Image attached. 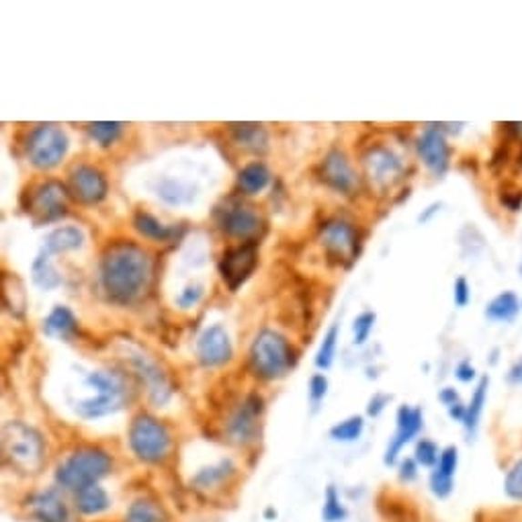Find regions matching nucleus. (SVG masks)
Listing matches in <instances>:
<instances>
[{
    "label": "nucleus",
    "instance_id": "obj_1",
    "mask_svg": "<svg viewBox=\"0 0 522 522\" xmlns=\"http://www.w3.org/2000/svg\"><path fill=\"white\" fill-rule=\"evenodd\" d=\"M152 281V261L134 242H115L101 261V283L111 302L129 305L146 293Z\"/></svg>",
    "mask_w": 522,
    "mask_h": 522
},
{
    "label": "nucleus",
    "instance_id": "obj_2",
    "mask_svg": "<svg viewBox=\"0 0 522 522\" xmlns=\"http://www.w3.org/2000/svg\"><path fill=\"white\" fill-rule=\"evenodd\" d=\"M3 453L16 471L37 474L46 461L44 436L25 422H6L3 430Z\"/></svg>",
    "mask_w": 522,
    "mask_h": 522
},
{
    "label": "nucleus",
    "instance_id": "obj_3",
    "mask_svg": "<svg viewBox=\"0 0 522 522\" xmlns=\"http://www.w3.org/2000/svg\"><path fill=\"white\" fill-rule=\"evenodd\" d=\"M111 471V457L95 446L74 451L56 471V482L64 490L78 494L90 486H97Z\"/></svg>",
    "mask_w": 522,
    "mask_h": 522
},
{
    "label": "nucleus",
    "instance_id": "obj_4",
    "mask_svg": "<svg viewBox=\"0 0 522 522\" xmlns=\"http://www.w3.org/2000/svg\"><path fill=\"white\" fill-rule=\"evenodd\" d=\"M252 369L262 379H279L292 369L293 351L287 338L275 330H262L251 351Z\"/></svg>",
    "mask_w": 522,
    "mask_h": 522
},
{
    "label": "nucleus",
    "instance_id": "obj_5",
    "mask_svg": "<svg viewBox=\"0 0 522 522\" xmlns=\"http://www.w3.org/2000/svg\"><path fill=\"white\" fill-rule=\"evenodd\" d=\"M87 384L97 389V395L78 402L77 412L82 418L95 420L109 416V414L121 410L128 400L126 385H123V381L115 373L95 371L87 377Z\"/></svg>",
    "mask_w": 522,
    "mask_h": 522
},
{
    "label": "nucleus",
    "instance_id": "obj_6",
    "mask_svg": "<svg viewBox=\"0 0 522 522\" xmlns=\"http://www.w3.org/2000/svg\"><path fill=\"white\" fill-rule=\"evenodd\" d=\"M172 438L169 428L148 414L138 416L129 426V446L139 461L159 463L170 451Z\"/></svg>",
    "mask_w": 522,
    "mask_h": 522
},
{
    "label": "nucleus",
    "instance_id": "obj_7",
    "mask_svg": "<svg viewBox=\"0 0 522 522\" xmlns=\"http://www.w3.org/2000/svg\"><path fill=\"white\" fill-rule=\"evenodd\" d=\"M66 152H68V136L64 134L62 128L54 126V123L37 126L29 134L27 156L36 169L47 170L57 167Z\"/></svg>",
    "mask_w": 522,
    "mask_h": 522
},
{
    "label": "nucleus",
    "instance_id": "obj_8",
    "mask_svg": "<svg viewBox=\"0 0 522 522\" xmlns=\"http://www.w3.org/2000/svg\"><path fill=\"white\" fill-rule=\"evenodd\" d=\"M66 187L57 180H46L33 189L27 211L36 223H52L66 213Z\"/></svg>",
    "mask_w": 522,
    "mask_h": 522
},
{
    "label": "nucleus",
    "instance_id": "obj_9",
    "mask_svg": "<svg viewBox=\"0 0 522 522\" xmlns=\"http://www.w3.org/2000/svg\"><path fill=\"white\" fill-rule=\"evenodd\" d=\"M256 262H259V252H256L254 244H242L238 248H231L220 262V272L223 283L230 287V292H236L238 287H242L246 283V279L252 275V271L256 269Z\"/></svg>",
    "mask_w": 522,
    "mask_h": 522
},
{
    "label": "nucleus",
    "instance_id": "obj_10",
    "mask_svg": "<svg viewBox=\"0 0 522 522\" xmlns=\"http://www.w3.org/2000/svg\"><path fill=\"white\" fill-rule=\"evenodd\" d=\"M322 246L326 254L336 262L353 261L356 254V230L348 221H328L320 231Z\"/></svg>",
    "mask_w": 522,
    "mask_h": 522
},
{
    "label": "nucleus",
    "instance_id": "obj_11",
    "mask_svg": "<svg viewBox=\"0 0 522 522\" xmlns=\"http://www.w3.org/2000/svg\"><path fill=\"white\" fill-rule=\"evenodd\" d=\"M107 189L109 187H107L105 174L95 167L80 164V167L70 172V193L80 203L95 205L98 201H103Z\"/></svg>",
    "mask_w": 522,
    "mask_h": 522
},
{
    "label": "nucleus",
    "instance_id": "obj_12",
    "mask_svg": "<svg viewBox=\"0 0 522 522\" xmlns=\"http://www.w3.org/2000/svg\"><path fill=\"white\" fill-rule=\"evenodd\" d=\"M364 169H367L373 185L385 189L392 187L394 182L402 177L404 164L400 160V156L394 154L389 148L377 146L371 148L369 154L364 156Z\"/></svg>",
    "mask_w": 522,
    "mask_h": 522
},
{
    "label": "nucleus",
    "instance_id": "obj_13",
    "mask_svg": "<svg viewBox=\"0 0 522 522\" xmlns=\"http://www.w3.org/2000/svg\"><path fill=\"white\" fill-rule=\"evenodd\" d=\"M220 228L234 238L252 240L261 231L262 220H261V215L252 210V207L234 203V205H228L226 210L221 211Z\"/></svg>",
    "mask_w": 522,
    "mask_h": 522
},
{
    "label": "nucleus",
    "instance_id": "obj_14",
    "mask_svg": "<svg viewBox=\"0 0 522 522\" xmlns=\"http://www.w3.org/2000/svg\"><path fill=\"white\" fill-rule=\"evenodd\" d=\"M197 356L205 367H220L231 359V341L226 328L215 324L207 328L197 341Z\"/></svg>",
    "mask_w": 522,
    "mask_h": 522
},
{
    "label": "nucleus",
    "instance_id": "obj_15",
    "mask_svg": "<svg viewBox=\"0 0 522 522\" xmlns=\"http://www.w3.org/2000/svg\"><path fill=\"white\" fill-rule=\"evenodd\" d=\"M262 412V400L259 395H251L240 405L228 425V435L238 445H248L254 441L256 430H259V418Z\"/></svg>",
    "mask_w": 522,
    "mask_h": 522
},
{
    "label": "nucleus",
    "instance_id": "obj_16",
    "mask_svg": "<svg viewBox=\"0 0 522 522\" xmlns=\"http://www.w3.org/2000/svg\"><path fill=\"white\" fill-rule=\"evenodd\" d=\"M416 150L420 154L422 162H425L426 167L435 174H438V177H441V174H445L446 169H449L451 148H449V144H446V139H445L441 129L428 128L425 134L418 138Z\"/></svg>",
    "mask_w": 522,
    "mask_h": 522
},
{
    "label": "nucleus",
    "instance_id": "obj_17",
    "mask_svg": "<svg viewBox=\"0 0 522 522\" xmlns=\"http://www.w3.org/2000/svg\"><path fill=\"white\" fill-rule=\"evenodd\" d=\"M320 174L322 180H324L330 189H334L338 193L344 195H351L356 185H359V179H356L351 162H348L346 156L338 150L326 156L324 162H322Z\"/></svg>",
    "mask_w": 522,
    "mask_h": 522
},
{
    "label": "nucleus",
    "instance_id": "obj_18",
    "mask_svg": "<svg viewBox=\"0 0 522 522\" xmlns=\"http://www.w3.org/2000/svg\"><path fill=\"white\" fill-rule=\"evenodd\" d=\"M131 363H134V369L138 371L139 379H142L144 385L148 387L150 400L156 405L167 404L172 395V389H170L167 375H164L159 364H156L152 359H148L146 354H134L131 356Z\"/></svg>",
    "mask_w": 522,
    "mask_h": 522
},
{
    "label": "nucleus",
    "instance_id": "obj_19",
    "mask_svg": "<svg viewBox=\"0 0 522 522\" xmlns=\"http://www.w3.org/2000/svg\"><path fill=\"white\" fill-rule=\"evenodd\" d=\"M420 428H422V410L410 408V405H402V408L397 410V433L385 451L387 466H394L397 461V455H400L404 446L420 433Z\"/></svg>",
    "mask_w": 522,
    "mask_h": 522
},
{
    "label": "nucleus",
    "instance_id": "obj_20",
    "mask_svg": "<svg viewBox=\"0 0 522 522\" xmlns=\"http://www.w3.org/2000/svg\"><path fill=\"white\" fill-rule=\"evenodd\" d=\"M457 466H459L457 449H455V446H446L445 451H441V457H438V463L433 469V476H430V490H433L436 498H446V496H451Z\"/></svg>",
    "mask_w": 522,
    "mask_h": 522
},
{
    "label": "nucleus",
    "instance_id": "obj_21",
    "mask_svg": "<svg viewBox=\"0 0 522 522\" xmlns=\"http://www.w3.org/2000/svg\"><path fill=\"white\" fill-rule=\"evenodd\" d=\"M31 510L39 522H68V507L62 500V496L56 490H47L37 494L31 500Z\"/></svg>",
    "mask_w": 522,
    "mask_h": 522
},
{
    "label": "nucleus",
    "instance_id": "obj_22",
    "mask_svg": "<svg viewBox=\"0 0 522 522\" xmlns=\"http://www.w3.org/2000/svg\"><path fill=\"white\" fill-rule=\"evenodd\" d=\"M85 244V234L77 226H64L54 230L52 234L46 238L44 252L47 254H60V252H70L78 251Z\"/></svg>",
    "mask_w": 522,
    "mask_h": 522
},
{
    "label": "nucleus",
    "instance_id": "obj_23",
    "mask_svg": "<svg viewBox=\"0 0 522 522\" xmlns=\"http://www.w3.org/2000/svg\"><path fill=\"white\" fill-rule=\"evenodd\" d=\"M78 322L74 318V313L64 308V305H57L52 310V313L44 322V333L52 338H70L77 333Z\"/></svg>",
    "mask_w": 522,
    "mask_h": 522
},
{
    "label": "nucleus",
    "instance_id": "obj_24",
    "mask_svg": "<svg viewBox=\"0 0 522 522\" xmlns=\"http://www.w3.org/2000/svg\"><path fill=\"white\" fill-rule=\"evenodd\" d=\"M269 182H271V172L262 162L246 164V167L238 174V185L246 195L261 193V190L267 189Z\"/></svg>",
    "mask_w": 522,
    "mask_h": 522
},
{
    "label": "nucleus",
    "instance_id": "obj_25",
    "mask_svg": "<svg viewBox=\"0 0 522 522\" xmlns=\"http://www.w3.org/2000/svg\"><path fill=\"white\" fill-rule=\"evenodd\" d=\"M111 507L109 494H107L101 486H90L87 490H80L77 494V508L82 512V515L95 517L101 515L107 508Z\"/></svg>",
    "mask_w": 522,
    "mask_h": 522
},
{
    "label": "nucleus",
    "instance_id": "obj_26",
    "mask_svg": "<svg viewBox=\"0 0 522 522\" xmlns=\"http://www.w3.org/2000/svg\"><path fill=\"white\" fill-rule=\"evenodd\" d=\"M134 228L148 240H154V242H169V240L174 238L177 230L164 226L162 221H159L150 213L139 211L134 218Z\"/></svg>",
    "mask_w": 522,
    "mask_h": 522
},
{
    "label": "nucleus",
    "instance_id": "obj_27",
    "mask_svg": "<svg viewBox=\"0 0 522 522\" xmlns=\"http://www.w3.org/2000/svg\"><path fill=\"white\" fill-rule=\"evenodd\" d=\"M231 134H234V139L240 144L248 148V150H264L267 146V134H264L262 126L259 123H231L230 126Z\"/></svg>",
    "mask_w": 522,
    "mask_h": 522
},
{
    "label": "nucleus",
    "instance_id": "obj_28",
    "mask_svg": "<svg viewBox=\"0 0 522 522\" xmlns=\"http://www.w3.org/2000/svg\"><path fill=\"white\" fill-rule=\"evenodd\" d=\"M487 387H490V379L484 377L482 381H479L476 394L471 395V402L466 410V420H463V426H466L469 436L476 435V430L479 426V420H482L484 405L487 400Z\"/></svg>",
    "mask_w": 522,
    "mask_h": 522
},
{
    "label": "nucleus",
    "instance_id": "obj_29",
    "mask_svg": "<svg viewBox=\"0 0 522 522\" xmlns=\"http://www.w3.org/2000/svg\"><path fill=\"white\" fill-rule=\"evenodd\" d=\"M33 283H36L39 289H56L62 285V277L57 275V271L52 267V261H49V254L41 251V254L33 262Z\"/></svg>",
    "mask_w": 522,
    "mask_h": 522
},
{
    "label": "nucleus",
    "instance_id": "obj_30",
    "mask_svg": "<svg viewBox=\"0 0 522 522\" xmlns=\"http://www.w3.org/2000/svg\"><path fill=\"white\" fill-rule=\"evenodd\" d=\"M520 312V302L515 293H500L487 305L486 316L494 322H510Z\"/></svg>",
    "mask_w": 522,
    "mask_h": 522
},
{
    "label": "nucleus",
    "instance_id": "obj_31",
    "mask_svg": "<svg viewBox=\"0 0 522 522\" xmlns=\"http://www.w3.org/2000/svg\"><path fill=\"white\" fill-rule=\"evenodd\" d=\"M231 474H234V466H231V461H221L218 463V466L199 471L193 479V484L199 487V490H213V487H218L223 479H228Z\"/></svg>",
    "mask_w": 522,
    "mask_h": 522
},
{
    "label": "nucleus",
    "instance_id": "obj_32",
    "mask_svg": "<svg viewBox=\"0 0 522 522\" xmlns=\"http://www.w3.org/2000/svg\"><path fill=\"white\" fill-rule=\"evenodd\" d=\"M162 520L164 512L159 504L152 500H136L126 515V522H162Z\"/></svg>",
    "mask_w": 522,
    "mask_h": 522
},
{
    "label": "nucleus",
    "instance_id": "obj_33",
    "mask_svg": "<svg viewBox=\"0 0 522 522\" xmlns=\"http://www.w3.org/2000/svg\"><path fill=\"white\" fill-rule=\"evenodd\" d=\"M123 131V123L119 121H98V123H90L88 126V134L93 136L101 146H111L115 139L121 136Z\"/></svg>",
    "mask_w": 522,
    "mask_h": 522
},
{
    "label": "nucleus",
    "instance_id": "obj_34",
    "mask_svg": "<svg viewBox=\"0 0 522 522\" xmlns=\"http://www.w3.org/2000/svg\"><path fill=\"white\" fill-rule=\"evenodd\" d=\"M363 428H364L363 418L353 416V418L341 422V425H336L333 430H330V436H333L334 441H341V443H353L363 435Z\"/></svg>",
    "mask_w": 522,
    "mask_h": 522
},
{
    "label": "nucleus",
    "instance_id": "obj_35",
    "mask_svg": "<svg viewBox=\"0 0 522 522\" xmlns=\"http://www.w3.org/2000/svg\"><path fill=\"white\" fill-rule=\"evenodd\" d=\"M322 518H324L326 522H343L346 518V510L343 507L341 496H338L334 486H330L326 490L324 508H322Z\"/></svg>",
    "mask_w": 522,
    "mask_h": 522
},
{
    "label": "nucleus",
    "instance_id": "obj_36",
    "mask_svg": "<svg viewBox=\"0 0 522 522\" xmlns=\"http://www.w3.org/2000/svg\"><path fill=\"white\" fill-rule=\"evenodd\" d=\"M336 338H338V326L334 324L328 330V334L324 336V343H322L318 356H316V364L320 369H328L330 364H333L334 353H336Z\"/></svg>",
    "mask_w": 522,
    "mask_h": 522
},
{
    "label": "nucleus",
    "instance_id": "obj_37",
    "mask_svg": "<svg viewBox=\"0 0 522 522\" xmlns=\"http://www.w3.org/2000/svg\"><path fill=\"white\" fill-rule=\"evenodd\" d=\"M504 492L510 500L522 502V459L508 469L507 479H504Z\"/></svg>",
    "mask_w": 522,
    "mask_h": 522
},
{
    "label": "nucleus",
    "instance_id": "obj_38",
    "mask_svg": "<svg viewBox=\"0 0 522 522\" xmlns=\"http://www.w3.org/2000/svg\"><path fill=\"white\" fill-rule=\"evenodd\" d=\"M438 457H441V453H438V446L428 441V438H422V441L416 445V463L422 467H435L438 463Z\"/></svg>",
    "mask_w": 522,
    "mask_h": 522
},
{
    "label": "nucleus",
    "instance_id": "obj_39",
    "mask_svg": "<svg viewBox=\"0 0 522 522\" xmlns=\"http://www.w3.org/2000/svg\"><path fill=\"white\" fill-rule=\"evenodd\" d=\"M373 324H375V313H371V312H364L354 320L353 330H354V343L356 344H363L364 341H367L371 330H373Z\"/></svg>",
    "mask_w": 522,
    "mask_h": 522
},
{
    "label": "nucleus",
    "instance_id": "obj_40",
    "mask_svg": "<svg viewBox=\"0 0 522 522\" xmlns=\"http://www.w3.org/2000/svg\"><path fill=\"white\" fill-rule=\"evenodd\" d=\"M328 392V381L324 375H313L310 381V395L313 402H320Z\"/></svg>",
    "mask_w": 522,
    "mask_h": 522
},
{
    "label": "nucleus",
    "instance_id": "obj_41",
    "mask_svg": "<svg viewBox=\"0 0 522 522\" xmlns=\"http://www.w3.org/2000/svg\"><path fill=\"white\" fill-rule=\"evenodd\" d=\"M471 300V292H469V285L466 279H457L455 281V303L459 305V308H466Z\"/></svg>",
    "mask_w": 522,
    "mask_h": 522
},
{
    "label": "nucleus",
    "instance_id": "obj_42",
    "mask_svg": "<svg viewBox=\"0 0 522 522\" xmlns=\"http://www.w3.org/2000/svg\"><path fill=\"white\" fill-rule=\"evenodd\" d=\"M201 295H203V287H199V285L187 287L185 292L179 295V303L182 305V308H190V305H195L199 300H201Z\"/></svg>",
    "mask_w": 522,
    "mask_h": 522
},
{
    "label": "nucleus",
    "instance_id": "obj_43",
    "mask_svg": "<svg viewBox=\"0 0 522 522\" xmlns=\"http://www.w3.org/2000/svg\"><path fill=\"white\" fill-rule=\"evenodd\" d=\"M400 477L404 479V482H412V479H416L418 476V467H416V459H405L402 463V467H400Z\"/></svg>",
    "mask_w": 522,
    "mask_h": 522
},
{
    "label": "nucleus",
    "instance_id": "obj_44",
    "mask_svg": "<svg viewBox=\"0 0 522 522\" xmlns=\"http://www.w3.org/2000/svg\"><path fill=\"white\" fill-rule=\"evenodd\" d=\"M389 402V397L387 395H377V397H373L371 404H369V414L371 416H377V414L385 408V404Z\"/></svg>",
    "mask_w": 522,
    "mask_h": 522
},
{
    "label": "nucleus",
    "instance_id": "obj_45",
    "mask_svg": "<svg viewBox=\"0 0 522 522\" xmlns=\"http://www.w3.org/2000/svg\"><path fill=\"white\" fill-rule=\"evenodd\" d=\"M441 402L446 405V408H451V405H455V404H459V395H457V392H455V389H451V387H446V389H443L441 392Z\"/></svg>",
    "mask_w": 522,
    "mask_h": 522
},
{
    "label": "nucleus",
    "instance_id": "obj_46",
    "mask_svg": "<svg viewBox=\"0 0 522 522\" xmlns=\"http://www.w3.org/2000/svg\"><path fill=\"white\" fill-rule=\"evenodd\" d=\"M457 377L461 379V381H471L476 377V369L471 367L469 363H461L459 367H457Z\"/></svg>",
    "mask_w": 522,
    "mask_h": 522
},
{
    "label": "nucleus",
    "instance_id": "obj_47",
    "mask_svg": "<svg viewBox=\"0 0 522 522\" xmlns=\"http://www.w3.org/2000/svg\"><path fill=\"white\" fill-rule=\"evenodd\" d=\"M508 381L515 385H522V361H518L508 373Z\"/></svg>",
    "mask_w": 522,
    "mask_h": 522
}]
</instances>
